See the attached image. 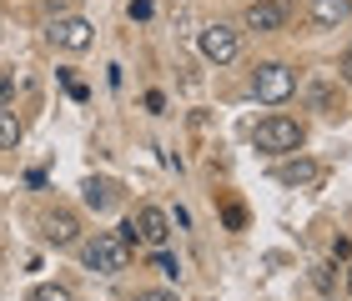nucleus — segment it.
<instances>
[{
    "label": "nucleus",
    "mask_w": 352,
    "mask_h": 301,
    "mask_svg": "<svg viewBox=\"0 0 352 301\" xmlns=\"http://www.w3.org/2000/svg\"><path fill=\"white\" fill-rule=\"evenodd\" d=\"M302 141H307V131H302V121H292V116H267V121H257V131H252V146L267 151V156H297Z\"/></svg>",
    "instance_id": "obj_1"
},
{
    "label": "nucleus",
    "mask_w": 352,
    "mask_h": 301,
    "mask_svg": "<svg viewBox=\"0 0 352 301\" xmlns=\"http://www.w3.org/2000/svg\"><path fill=\"white\" fill-rule=\"evenodd\" d=\"M81 261H86V272L121 276V272H126V261H131V246H126L116 231H96L91 241L81 246Z\"/></svg>",
    "instance_id": "obj_2"
},
{
    "label": "nucleus",
    "mask_w": 352,
    "mask_h": 301,
    "mask_svg": "<svg viewBox=\"0 0 352 301\" xmlns=\"http://www.w3.org/2000/svg\"><path fill=\"white\" fill-rule=\"evenodd\" d=\"M292 91H297V71L282 66V60H262V66L252 71V96H257L262 106L292 101Z\"/></svg>",
    "instance_id": "obj_3"
},
{
    "label": "nucleus",
    "mask_w": 352,
    "mask_h": 301,
    "mask_svg": "<svg viewBox=\"0 0 352 301\" xmlns=\"http://www.w3.org/2000/svg\"><path fill=\"white\" fill-rule=\"evenodd\" d=\"M197 45H201V56L212 60V66H232L236 51H242V36H236L232 25H221V21H217V25H206L201 36H197Z\"/></svg>",
    "instance_id": "obj_4"
},
{
    "label": "nucleus",
    "mask_w": 352,
    "mask_h": 301,
    "mask_svg": "<svg viewBox=\"0 0 352 301\" xmlns=\"http://www.w3.org/2000/svg\"><path fill=\"white\" fill-rule=\"evenodd\" d=\"M51 45H60V51H91L96 40V25L86 21V15H60V21H51Z\"/></svg>",
    "instance_id": "obj_5"
},
{
    "label": "nucleus",
    "mask_w": 352,
    "mask_h": 301,
    "mask_svg": "<svg viewBox=\"0 0 352 301\" xmlns=\"http://www.w3.org/2000/svg\"><path fill=\"white\" fill-rule=\"evenodd\" d=\"M136 231H141V246H156L162 251L166 246V236H171V216L162 211V206H136Z\"/></svg>",
    "instance_id": "obj_6"
},
{
    "label": "nucleus",
    "mask_w": 352,
    "mask_h": 301,
    "mask_svg": "<svg viewBox=\"0 0 352 301\" xmlns=\"http://www.w3.org/2000/svg\"><path fill=\"white\" fill-rule=\"evenodd\" d=\"M242 21H247V30H257V36H272V30L287 25V0H252Z\"/></svg>",
    "instance_id": "obj_7"
},
{
    "label": "nucleus",
    "mask_w": 352,
    "mask_h": 301,
    "mask_svg": "<svg viewBox=\"0 0 352 301\" xmlns=\"http://www.w3.org/2000/svg\"><path fill=\"white\" fill-rule=\"evenodd\" d=\"M277 181L292 186V191H312V186H322V166L307 161V156H297V161H282L277 166Z\"/></svg>",
    "instance_id": "obj_8"
},
{
    "label": "nucleus",
    "mask_w": 352,
    "mask_h": 301,
    "mask_svg": "<svg viewBox=\"0 0 352 301\" xmlns=\"http://www.w3.org/2000/svg\"><path fill=\"white\" fill-rule=\"evenodd\" d=\"M41 231H45V241H51V246H76V241H81V221H76L71 211H45L41 216Z\"/></svg>",
    "instance_id": "obj_9"
},
{
    "label": "nucleus",
    "mask_w": 352,
    "mask_h": 301,
    "mask_svg": "<svg viewBox=\"0 0 352 301\" xmlns=\"http://www.w3.org/2000/svg\"><path fill=\"white\" fill-rule=\"evenodd\" d=\"M347 0H312V21L322 25V30H338L342 21H347Z\"/></svg>",
    "instance_id": "obj_10"
},
{
    "label": "nucleus",
    "mask_w": 352,
    "mask_h": 301,
    "mask_svg": "<svg viewBox=\"0 0 352 301\" xmlns=\"http://www.w3.org/2000/svg\"><path fill=\"white\" fill-rule=\"evenodd\" d=\"M81 196H86V206H91V211H111V206H116V186L91 176V181L81 186Z\"/></svg>",
    "instance_id": "obj_11"
},
{
    "label": "nucleus",
    "mask_w": 352,
    "mask_h": 301,
    "mask_svg": "<svg viewBox=\"0 0 352 301\" xmlns=\"http://www.w3.org/2000/svg\"><path fill=\"white\" fill-rule=\"evenodd\" d=\"M21 146V116L10 106H0V151H15Z\"/></svg>",
    "instance_id": "obj_12"
},
{
    "label": "nucleus",
    "mask_w": 352,
    "mask_h": 301,
    "mask_svg": "<svg viewBox=\"0 0 352 301\" xmlns=\"http://www.w3.org/2000/svg\"><path fill=\"white\" fill-rule=\"evenodd\" d=\"M30 301H76V296H71V287H56V281H45V287L30 291Z\"/></svg>",
    "instance_id": "obj_13"
},
{
    "label": "nucleus",
    "mask_w": 352,
    "mask_h": 301,
    "mask_svg": "<svg viewBox=\"0 0 352 301\" xmlns=\"http://www.w3.org/2000/svg\"><path fill=\"white\" fill-rule=\"evenodd\" d=\"M221 221H227L232 231H242V226H247V211H242V201H227V206H221Z\"/></svg>",
    "instance_id": "obj_14"
},
{
    "label": "nucleus",
    "mask_w": 352,
    "mask_h": 301,
    "mask_svg": "<svg viewBox=\"0 0 352 301\" xmlns=\"http://www.w3.org/2000/svg\"><path fill=\"white\" fill-rule=\"evenodd\" d=\"M312 101H317V110H327V116H332V110H342V106H338V91H332V86H317Z\"/></svg>",
    "instance_id": "obj_15"
},
{
    "label": "nucleus",
    "mask_w": 352,
    "mask_h": 301,
    "mask_svg": "<svg viewBox=\"0 0 352 301\" xmlns=\"http://www.w3.org/2000/svg\"><path fill=\"white\" fill-rule=\"evenodd\" d=\"M156 272H162V276H176L182 266H176V256H166V251H156Z\"/></svg>",
    "instance_id": "obj_16"
},
{
    "label": "nucleus",
    "mask_w": 352,
    "mask_h": 301,
    "mask_svg": "<svg viewBox=\"0 0 352 301\" xmlns=\"http://www.w3.org/2000/svg\"><path fill=\"white\" fill-rule=\"evenodd\" d=\"M312 287H317V291H332V276H327V266H312Z\"/></svg>",
    "instance_id": "obj_17"
},
{
    "label": "nucleus",
    "mask_w": 352,
    "mask_h": 301,
    "mask_svg": "<svg viewBox=\"0 0 352 301\" xmlns=\"http://www.w3.org/2000/svg\"><path fill=\"white\" fill-rule=\"evenodd\" d=\"M15 101V75H0V106Z\"/></svg>",
    "instance_id": "obj_18"
},
{
    "label": "nucleus",
    "mask_w": 352,
    "mask_h": 301,
    "mask_svg": "<svg viewBox=\"0 0 352 301\" xmlns=\"http://www.w3.org/2000/svg\"><path fill=\"white\" fill-rule=\"evenodd\" d=\"M116 236H121V241H126V246H141V231H136V221H126V226H121Z\"/></svg>",
    "instance_id": "obj_19"
},
{
    "label": "nucleus",
    "mask_w": 352,
    "mask_h": 301,
    "mask_svg": "<svg viewBox=\"0 0 352 301\" xmlns=\"http://www.w3.org/2000/svg\"><path fill=\"white\" fill-rule=\"evenodd\" d=\"M338 75H342V81L352 86V45H347V51H342V60H338Z\"/></svg>",
    "instance_id": "obj_20"
},
{
    "label": "nucleus",
    "mask_w": 352,
    "mask_h": 301,
    "mask_svg": "<svg viewBox=\"0 0 352 301\" xmlns=\"http://www.w3.org/2000/svg\"><path fill=\"white\" fill-rule=\"evenodd\" d=\"M136 301H182L176 291H136Z\"/></svg>",
    "instance_id": "obj_21"
},
{
    "label": "nucleus",
    "mask_w": 352,
    "mask_h": 301,
    "mask_svg": "<svg viewBox=\"0 0 352 301\" xmlns=\"http://www.w3.org/2000/svg\"><path fill=\"white\" fill-rule=\"evenodd\" d=\"M151 15V0H131V21H146Z\"/></svg>",
    "instance_id": "obj_22"
},
{
    "label": "nucleus",
    "mask_w": 352,
    "mask_h": 301,
    "mask_svg": "<svg viewBox=\"0 0 352 301\" xmlns=\"http://www.w3.org/2000/svg\"><path fill=\"white\" fill-rule=\"evenodd\" d=\"M347 291H352V261H347Z\"/></svg>",
    "instance_id": "obj_23"
}]
</instances>
